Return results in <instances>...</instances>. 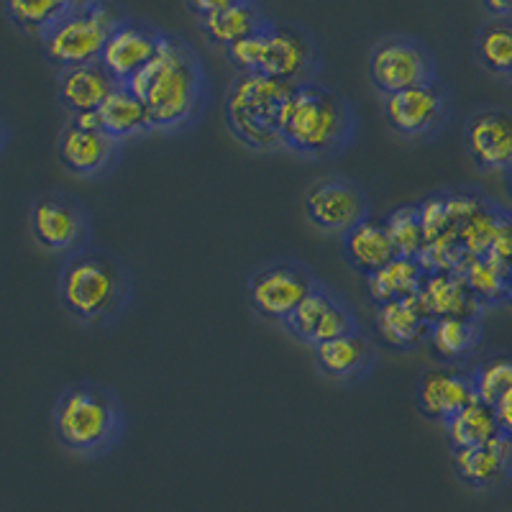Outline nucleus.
Returning a JSON list of instances; mask_svg holds the SVG:
<instances>
[{
  "label": "nucleus",
  "mask_w": 512,
  "mask_h": 512,
  "mask_svg": "<svg viewBox=\"0 0 512 512\" xmlns=\"http://www.w3.org/2000/svg\"><path fill=\"white\" fill-rule=\"evenodd\" d=\"M374 331L392 349L413 351L415 346L428 341L431 318L423 313L415 295L402 297V300L374 305Z\"/></svg>",
  "instance_id": "21"
},
{
  "label": "nucleus",
  "mask_w": 512,
  "mask_h": 512,
  "mask_svg": "<svg viewBox=\"0 0 512 512\" xmlns=\"http://www.w3.org/2000/svg\"><path fill=\"white\" fill-rule=\"evenodd\" d=\"M382 111L390 128L405 139H428L438 134L451 113V95L441 80L387 95Z\"/></svg>",
  "instance_id": "12"
},
{
  "label": "nucleus",
  "mask_w": 512,
  "mask_h": 512,
  "mask_svg": "<svg viewBox=\"0 0 512 512\" xmlns=\"http://www.w3.org/2000/svg\"><path fill=\"white\" fill-rule=\"evenodd\" d=\"M474 400H477V390H474L472 372H464L461 367L438 364L420 374L415 384V408L433 423L443 425L451 415Z\"/></svg>",
  "instance_id": "17"
},
{
  "label": "nucleus",
  "mask_w": 512,
  "mask_h": 512,
  "mask_svg": "<svg viewBox=\"0 0 512 512\" xmlns=\"http://www.w3.org/2000/svg\"><path fill=\"white\" fill-rule=\"evenodd\" d=\"M510 77H512V72H510Z\"/></svg>",
  "instance_id": "41"
},
{
  "label": "nucleus",
  "mask_w": 512,
  "mask_h": 512,
  "mask_svg": "<svg viewBox=\"0 0 512 512\" xmlns=\"http://www.w3.org/2000/svg\"><path fill=\"white\" fill-rule=\"evenodd\" d=\"M318 277L305 264L292 259H274L259 264L246 280V297L259 318L282 323L290 318L292 310L303 303V297L318 285Z\"/></svg>",
  "instance_id": "9"
},
{
  "label": "nucleus",
  "mask_w": 512,
  "mask_h": 512,
  "mask_svg": "<svg viewBox=\"0 0 512 512\" xmlns=\"http://www.w3.org/2000/svg\"><path fill=\"white\" fill-rule=\"evenodd\" d=\"M116 85L118 82L105 70L103 62L80 64L57 72V100L67 118L95 113Z\"/></svg>",
  "instance_id": "20"
},
{
  "label": "nucleus",
  "mask_w": 512,
  "mask_h": 512,
  "mask_svg": "<svg viewBox=\"0 0 512 512\" xmlns=\"http://www.w3.org/2000/svg\"><path fill=\"white\" fill-rule=\"evenodd\" d=\"M464 144L474 164L492 172L512 169V111L507 108H479L464 123Z\"/></svg>",
  "instance_id": "16"
},
{
  "label": "nucleus",
  "mask_w": 512,
  "mask_h": 512,
  "mask_svg": "<svg viewBox=\"0 0 512 512\" xmlns=\"http://www.w3.org/2000/svg\"><path fill=\"white\" fill-rule=\"evenodd\" d=\"M367 292L374 305L402 300V297L418 295L425 282V269L418 259L410 256H395L390 264H384L377 272L367 274Z\"/></svg>",
  "instance_id": "27"
},
{
  "label": "nucleus",
  "mask_w": 512,
  "mask_h": 512,
  "mask_svg": "<svg viewBox=\"0 0 512 512\" xmlns=\"http://www.w3.org/2000/svg\"><path fill=\"white\" fill-rule=\"evenodd\" d=\"M52 428L54 438L67 454L98 459L118 446L126 415L108 384L80 379L67 384L54 400Z\"/></svg>",
  "instance_id": "4"
},
{
  "label": "nucleus",
  "mask_w": 512,
  "mask_h": 512,
  "mask_svg": "<svg viewBox=\"0 0 512 512\" xmlns=\"http://www.w3.org/2000/svg\"><path fill=\"white\" fill-rule=\"evenodd\" d=\"M259 72L272 80L287 82L292 88L318 82V41L295 21H272L267 29V49H264Z\"/></svg>",
  "instance_id": "10"
},
{
  "label": "nucleus",
  "mask_w": 512,
  "mask_h": 512,
  "mask_svg": "<svg viewBox=\"0 0 512 512\" xmlns=\"http://www.w3.org/2000/svg\"><path fill=\"white\" fill-rule=\"evenodd\" d=\"M282 149L308 159H331L349 149L356 116L349 100L323 82L292 88L280 108Z\"/></svg>",
  "instance_id": "3"
},
{
  "label": "nucleus",
  "mask_w": 512,
  "mask_h": 512,
  "mask_svg": "<svg viewBox=\"0 0 512 512\" xmlns=\"http://www.w3.org/2000/svg\"><path fill=\"white\" fill-rule=\"evenodd\" d=\"M98 121L105 134L116 139L118 144L126 139H136V136L152 134L154 131V123L149 118L144 100L128 88V85H121V82H118L116 88L111 90V95L98 108Z\"/></svg>",
  "instance_id": "25"
},
{
  "label": "nucleus",
  "mask_w": 512,
  "mask_h": 512,
  "mask_svg": "<svg viewBox=\"0 0 512 512\" xmlns=\"http://www.w3.org/2000/svg\"><path fill=\"white\" fill-rule=\"evenodd\" d=\"M474 52L484 70L495 75L512 72V18L489 16L474 36Z\"/></svg>",
  "instance_id": "29"
},
{
  "label": "nucleus",
  "mask_w": 512,
  "mask_h": 512,
  "mask_svg": "<svg viewBox=\"0 0 512 512\" xmlns=\"http://www.w3.org/2000/svg\"><path fill=\"white\" fill-rule=\"evenodd\" d=\"M497 423H500V433L512 441V390H507L500 400L495 402Z\"/></svg>",
  "instance_id": "36"
},
{
  "label": "nucleus",
  "mask_w": 512,
  "mask_h": 512,
  "mask_svg": "<svg viewBox=\"0 0 512 512\" xmlns=\"http://www.w3.org/2000/svg\"><path fill=\"white\" fill-rule=\"evenodd\" d=\"M484 11L489 13V16H502V18H512V0H487L484 3Z\"/></svg>",
  "instance_id": "38"
},
{
  "label": "nucleus",
  "mask_w": 512,
  "mask_h": 512,
  "mask_svg": "<svg viewBox=\"0 0 512 512\" xmlns=\"http://www.w3.org/2000/svg\"><path fill=\"white\" fill-rule=\"evenodd\" d=\"M290 93L292 85L272 80L262 72H236L223 98L226 126L249 149L259 152L282 149L277 121H280L282 103Z\"/></svg>",
  "instance_id": "5"
},
{
  "label": "nucleus",
  "mask_w": 512,
  "mask_h": 512,
  "mask_svg": "<svg viewBox=\"0 0 512 512\" xmlns=\"http://www.w3.org/2000/svg\"><path fill=\"white\" fill-rule=\"evenodd\" d=\"M285 328L297 341H303L308 346H318L323 341H333V338L356 331L359 320H356L349 305L331 287L318 282L303 297V303L292 310L290 318L285 320Z\"/></svg>",
  "instance_id": "13"
},
{
  "label": "nucleus",
  "mask_w": 512,
  "mask_h": 512,
  "mask_svg": "<svg viewBox=\"0 0 512 512\" xmlns=\"http://www.w3.org/2000/svg\"><path fill=\"white\" fill-rule=\"evenodd\" d=\"M57 297L64 313L85 326H108L126 313L134 297V274L113 251L88 246L64 256Z\"/></svg>",
  "instance_id": "2"
},
{
  "label": "nucleus",
  "mask_w": 512,
  "mask_h": 512,
  "mask_svg": "<svg viewBox=\"0 0 512 512\" xmlns=\"http://www.w3.org/2000/svg\"><path fill=\"white\" fill-rule=\"evenodd\" d=\"M423 313L431 320L446 318V315H461V318H477L482 303L466 285L461 272H433L425 274V282L415 295Z\"/></svg>",
  "instance_id": "22"
},
{
  "label": "nucleus",
  "mask_w": 512,
  "mask_h": 512,
  "mask_svg": "<svg viewBox=\"0 0 512 512\" xmlns=\"http://www.w3.org/2000/svg\"><path fill=\"white\" fill-rule=\"evenodd\" d=\"M418 213L420 226H423L425 244H431V241L446 236L448 231H454V226H451V223H454L451 221V208H448V198L443 192L431 195V198H425L423 203H418Z\"/></svg>",
  "instance_id": "34"
},
{
  "label": "nucleus",
  "mask_w": 512,
  "mask_h": 512,
  "mask_svg": "<svg viewBox=\"0 0 512 512\" xmlns=\"http://www.w3.org/2000/svg\"><path fill=\"white\" fill-rule=\"evenodd\" d=\"M367 72L374 88L387 98L400 90L438 80V64L423 39L413 34L379 36L369 47Z\"/></svg>",
  "instance_id": "7"
},
{
  "label": "nucleus",
  "mask_w": 512,
  "mask_h": 512,
  "mask_svg": "<svg viewBox=\"0 0 512 512\" xmlns=\"http://www.w3.org/2000/svg\"><path fill=\"white\" fill-rule=\"evenodd\" d=\"M267 29L244 36V39H239L236 44L226 47V57H228V62L236 67V72H259L262 70L264 49H267Z\"/></svg>",
  "instance_id": "35"
},
{
  "label": "nucleus",
  "mask_w": 512,
  "mask_h": 512,
  "mask_svg": "<svg viewBox=\"0 0 512 512\" xmlns=\"http://www.w3.org/2000/svg\"><path fill=\"white\" fill-rule=\"evenodd\" d=\"M303 210L305 218L315 228L326 233H341V236L356 223L372 216L367 192L361 190L359 182L344 175L318 177L305 190Z\"/></svg>",
  "instance_id": "11"
},
{
  "label": "nucleus",
  "mask_w": 512,
  "mask_h": 512,
  "mask_svg": "<svg viewBox=\"0 0 512 512\" xmlns=\"http://www.w3.org/2000/svg\"><path fill=\"white\" fill-rule=\"evenodd\" d=\"M29 231L41 249L70 256L90 246V216L77 198L59 190L34 195L29 203Z\"/></svg>",
  "instance_id": "8"
},
{
  "label": "nucleus",
  "mask_w": 512,
  "mask_h": 512,
  "mask_svg": "<svg viewBox=\"0 0 512 512\" xmlns=\"http://www.w3.org/2000/svg\"><path fill=\"white\" fill-rule=\"evenodd\" d=\"M472 382L477 400L495 408V402L512 390V354H495L479 361L472 369Z\"/></svg>",
  "instance_id": "33"
},
{
  "label": "nucleus",
  "mask_w": 512,
  "mask_h": 512,
  "mask_svg": "<svg viewBox=\"0 0 512 512\" xmlns=\"http://www.w3.org/2000/svg\"><path fill=\"white\" fill-rule=\"evenodd\" d=\"M72 6L75 0H8L3 13L18 31L41 39L72 11Z\"/></svg>",
  "instance_id": "30"
},
{
  "label": "nucleus",
  "mask_w": 512,
  "mask_h": 512,
  "mask_svg": "<svg viewBox=\"0 0 512 512\" xmlns=\"http://www.w3.org/2000/svg\"><path fill=\"white\" fill-rule=\"evenodd\" d=\"M443 431H446L451 448L459 451V448L479 446V443H487L500 436V423H497V413L492 405L474 400L456 415H451L443 423Z\"/></svg>",
  "instance_id": "28"
},
{
  "label": "nucleus",
  "mask_w": 512,
  "mask_h": 512,
  "mask_svg": "<svg viewBox=\"0 0 512 512\" xmlns=\"http://www.w3.org/2000/svg\"><path fill=\"white\" fill-rule=\"evenodd\" d=\"M510 175H512V169H510Z\"/></svg>",
  "instance_id": "40"
},
{
  "label": "nucleus",
  "mask_w": 512,
  "mask_h": 512,
  "mask_svg": "<svg viewBox=\"0 0 512 512\" xmlns=\"http://www.w3.org/2000/svg\"><path fill=\"white\" fill-rule=\"evenodd\" d=\"M126 85L144 100L154 131L164 134H175L198 121L208 93L198 52L177 34H164L162 47L152 62Z\"/></svg>",
  "instance_id": "1"
},
{
  "label": "nucleus",
  "mask_w": 512,
  "mask_h": 512,
  "mask_svg": "<svg viewBox=\"0 0 512 512\" xmlns=\"http://www.w3.org/2000/svg\"><path fill=\"white\" fill-rule=\"evenodd\" d=\"M121 154V144L105 134L103 128H85L64 121L57 136V157L70 175L98 177L111 172Z\"/></svg>",
  "instance_id": "15"
},
{
  "label": "nucleus",
  "mask_w": 512,
  "mask_h": 512,
  "mask_svg": "<svg viewBox=\"0 0 512 512\" xmlns=\"http://www.w3.org/2000/svg\"><path fill=\"white\" fill-rule=\"evenodd\" d=\"M221 6H223V0H187L185 11L192 13L195 21H203V18L213 16Z\"/></svg>",
  "instance_id": "37"
},
{
  "label": "nucleus",
  "mask_w": 512,
  "mask_h": 512,
  "mask_svg": "<svg viewBox=\"0 0 512 512\" xmlns=\"http://www.w3.org/2000/svg\"><path fill=\"white\" fill-rule=\"evenodd\" d=\"M454 472L469 489L495 492L512 477V441L497 436L487 443L454 451Z\"/></svg>",
  "instance_id": "18"
},
{
  "label": "nucleus",
  "mask_w": 512,
  "mask_h": 512,
  "mask_svg": "<svg viewBox=\"0 0 512 512\" xmlns=\"http://www.w3.org/2000/svg\"><path fill=\"white\" fill-rule=\"evenodd\" d=\"M6 118H3V113H0V152H3V146H6Z\"/></svg>",
  "instance_id": "39"
},
{
  "label": "nucleus",
  "mask_w": 512,
  "mask_h": 512,
  "mask_svg": "<svg viewBox=\"0 0 512 512\" xmlns=\"http://www.w3.org/2000/svg\"><path fill=\"white\" fill-rule=\"evenodd\" d=\"M128 13L108 0H75L54 29L41 36V52L59 70L100 62L108 36Z\"/></svg>",
  "instance_id": "6"
},
{
  "label": "nucleus",
  "mask_w": 512,
  "mask_h": 512,
  "mask_svg": "<svg viewBox=\"0 0 512 512\" xmlns=\"http://www.w3.org/2000/svg\"><path fill=\"white\" fill-rule=\"evenodd\" d=\"M510 269L507 264L497 262L495 256H469L461 267L466 285L472 287L479 303H489V300H500L510 290Z\"/></svg>",
  "instance_id": "31"
},
{
  "label": "nucleus",
  "mask_w": 512,
  "mask_h": 512,
  "mask_svg": "<svg viewBox=\"0 0 512 512\" xmlns=\"http://www.w3.org/2000/svg\"><path fill=\"white\" fill-rule=\"evenodd\" d=\"M272 21L274 18L267 16V11L254 0H223V6L213 16L198 21V29L210 44L226 49L244 36L267 29Z\"/></svg>",
  "instance_id": "24"
},
{
  "label": "nucleus",
  "mask_w": 512,
  "mask_h": 512,
  "mask_svg": "<svg viewBox=\"0 0 512 512\" xmlns=\"http://www.w3.org/2000/svg\"><path fill=\"white\" fill-rule=\"evenodd\" d=\"M167 31L157 29L152 21L136 18L128 13L121 24L113 29L108 36V44L103 49V67L113 75V80L126 85L131 77L139 70H144L146 64L152 62L154 54L162 47V39Z\"/></svg>",
  "instance_id": "14"
},
{
  "label": "nucleus",
  "mask_w": 512,
  "mask_h": 512,
  "mask_svg": "<svg viewBox=\"0 0 512 512\" xmlns=\"http://www.w3.org/2000/svg\"><path fill=\"white\" fill-rule=\"evenodd\" d=\"M310 349H313L318 372L333 382H359L372 372L374 361H377V349H374L372 338L361 328L333 338V341L310 346Z\"/></svg>",
  "instance_id": "19"
},
{
  "label": "nucleus",
  "mask_w": 512,
  "mask_h": 512,
  "mask_svg": "<svg viewBox=\"0 0 512 512\" xmlns=\"http://www.w3.org/2000/svg\"><path fill=\"white\" fill-rule=\"evenodd\" d=\"M384 218V226L390 231V239L395 244L397 256H410V259H418L420 251L425 246L423 226H420V213L418 205H397L392 208Z\"/></svg>",
  "instance_id": "32"
},
{
  "label": "nucleus",
  "mask_w": 512,
  "mask_h": 512,
  "mask_svg": "<svg viewBox=\"0 0 512 512\" xmlns=\"http://www.w3.org/2000/svg\"><path fill=\"white\" fill-rule=\"evenodd\" d=\"M428 341L433 346V356L443 367H461L477 351L482 341V328L477 318L446 315V318L431 320Z\"/></svg>",
  "instance_id": "26"
},
{
  "label": "nucleus",
  "mask_w": 512,
  "mask_h": 512,
  "mask_svg": "<svg viewBox=\"0 0 512 512\" xmlns=\"http://www.w3.org/2000/svg\"><path fill=\"white\" fill-rule=\"evenodd\" d=\"M341 249H344L349 267L364 277L382 269L384 264H390L397 256L382 216H367L354 228H349L341 236Z\"/></svg>",
  "instance_id": "23"
}]
</instances>
